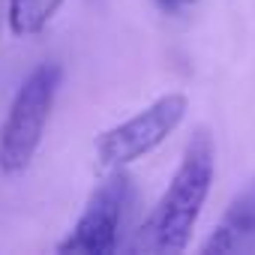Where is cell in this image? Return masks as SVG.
<instances>
[{
  "mask_svg": "<svg viewBox=\"0 0 255 255\" xmlns=\"http://www.w3.org/2000/svg\"><path fill=\"white\" fill-rule=\"evenodd\" d=\"M60 66L57 63H39L18 87L6 120L0 126V171L18 174L30 165L36 156L45 126L54 108V96L60 87Z\"/></svg>",
  "mask_w": 255,
  "mask_h": 255,
  "instance_id": "2",
  "label": "cell"
},
{
  "mask_svg": "<svg viewBox=\"0 0 255 255\" xmlns=\"http://www.w3.org/2000/svg\"><path fill=\"white\" fill-rule=\"evenodd\" d=\"M66 0H6V24L12 36L27 39L42 33Z\"/></svg>",
  "mask_w": 255,
  "mask_h": 255,
  "instance_id": "6",
  "label": "cell"
},
{
  "mask_svg": "<svg viewBox=\"0 0 255 255\" xmlns=\"http://www.w3.org/2000/svg\"><path fill=\"white\" fill-rule=\"evenodd\" d=\"M129 201V177L111 171V177L90 195L84 213L72 225V231L57 243L60 255H111L117 252L120 219Z\"/></svg>",
  "mask_w": 255,
  "mask_h": 255,
  "instance_id": "4",
  "label": "cell"
},
{
  "mask_svg": "<svg viewBox=\"0 0 255 255\" xmlns=\"http://www.w3.org/2000/svg\"><path fill=\"white\" fill-rule=\"evenodd\" d=\"M213 171H216L213 141L201 129L186 144L183 159H180L165 195L159 198V204L147 222L150 249L171 255V252H183L189 246L192 231H195L198 216H201V207L210 195Z\"/></svg>",
  "mask_w": 255,
  "mask_h": 255,
  "instance_id": "1",
  "label": "cell"
},
{
  "mask_svg": "<svg viewBox=\"0 0 255 255\" xmlns=\"http://www.w3.org/2000/svg\"><path fill=\"white\" fill-rule=\"evenodd\" d=\"M165 9H186V6H195L198 0H162Z\"/></svg>",
  "mask_w": 255,
  "mask_h": 255,
  "instance_id": "7",
  "label": "cell"
},
{
  "mask_svg": "<svg viewBox=\"0 0 255 255\" xmlns=\"http://www.w3.org/2000/svg\"><path fill=\"white\" fill-rule=\"evenodd\" d=\"M186 96L183 93H165L153 99L147 108H141L135 117L123 120L111 129H105L96 138V162L102 171H120L129 162L147 156L156 150L186 117Z\"/></svg>",
  "mask_w": 255,
  "mask_h": 255,
  "instance_id": "3",
  "label": "cell"
},
{
  "mask_svg": "<svg viewBox=\"0 0 255 255\" xmlns=\"http://www.w3.org/2000/svg\"><path fill=\"white\" fill-rule=\"evenodd\" d=\"M255 249V186L237 198L213 228L201 252H252Z\"/></svg>",
  "mask_w": 255,
  "mask_h": 255,
  "instance_id": "5",
  "label": "cell"
}]
</instances>
